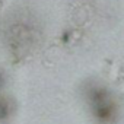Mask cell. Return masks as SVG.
Returning <instances> with one entry per match:
<instances>
[{"label": "cell", "mask_w": 124, "mask_h": 124, "mask_svg": "<svg viewBox=\"0 0 124 124\" xmlns=\"http://www.w3.org/2000/svg\"><path fill=\"white\" fill-rule=\"evenodd\" d=\"M9 115V105H8V101L0 95V120L2 118H6Z\"/></svg>", "instance_id": "1"}, {"label": "cell", "mask_w": 124, "mask_h": 124, "mask_svg": "<svg viewBox=\"0 0 124 124\" xmlns=\"http://www.w3.org/2000/svg\"><path fill=\"white\" fill-rule=\"evenodd\" d=\"M2 86H3V76L0 75V89H2Z\"/></svg>", "instance_id": "2"}, {"label": "cell", "mask_w": 124, "mask_h": 124, "mask_svg": "<svg viewBox=\"0 0 124 124\" xmlns=\"http://www.w3.org/2000/svg\"><path fill=\"white\" fill-rule=\"evenodd\" d=\"M3 5V0H0V6H2Z\"/></svg>", "instance_id": "3"}]
</instances>
